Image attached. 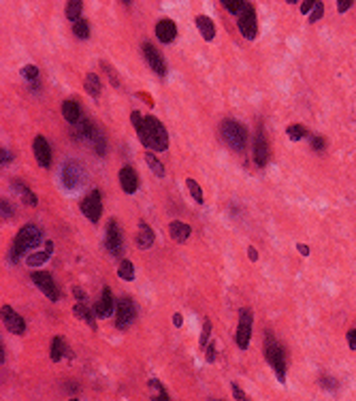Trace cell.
Wrapping results in <instances>:
<instances>
[{
  "instance_id": "cb8c5ba5",
  "label": "cell",
  "mask_w": 356,
  "mask_h": 401,
  "mask_svg": "<svg viewBox=\"0 0 356 401\" xmlns=\"http://www.w3.org/2000/svg\"><path fill=\"white\" fill-rule=\"evenodd\" d=\"M13 188L21 194V201L26 203V205H30V207H37V203H39V199H37V194H34L26 184H21L19 179H13Z\"/></svg>"
},
{
  "instance_id": "7bdbcfd3",
  "label": "cell",
  "mask_w": 356,
  "mask_h": 401,
  "mask_svg": "<svg viewBox=\"0 0 356 401\" xmlns=\"http://www.w3.org/2000/svg\"><path fill=\"white\" fill-rule=\"evenodd\" d=\"M352 5H354L352 0H339V3H337V11H339V13H346V11H348Z\"/></svg>"
},
{
  "instance_id": "f5cc1de1",
  "label": "cell",
  "mask_w": 356,
  "mask_h": 401,
  "mask_svg": "<svg viewBox=\"0 0 356 401\" xmlns=\"http://www.w3.org/2000/svg\"><path fill=\"white\" fill-rule=\"evenodd\" d=\"M182 322H184L182 314H175V316H173V324H175V326H182Z\"/></svg>"
},
{
  "instance_id": "836d02e7",
  "label": "cell",
  "mask_w": 356,
  "mask_h": 401,
  "mask_svg": "<svg viewBox=\"0 0 356 401\" xmlns=\"http://www.w3.org/2000/svg\"><path fill=\"white\" fill-rule=\"evenodd\" d=\"M186 186H188V190H190V194H192V199L200 205L203 203V190H200V186L196 184V179H192V177H188L186 179Z\"/></svg>"
},
{
  "instance_id": "e575fe53",
  "label": "cell",
  "mask_w": 356,
  "mask_h": 401,
  "mask_svg": "<svg viewBox=\"0 0 356 401\" xmlns=\"http://www.w3.org/2000/svg\"><path fill=\"white\" fill-rule=\"evenodd\" d=\"M73 32H75V36H79V39H88V36H90V23L86 19L75 21L73 23Z\"/></svg>"
},
{
  "instance_id": "9a60e30c",
  "label": "cell",
  "mask_w": 356,
  "mask_h": 401,
  "mask_svg": "<svg viewBox=\"0 0 356 401\" xmlns=\"http://www.w3.org/2000/svg\"><path fill=\"white\" fill-rule=\"evenodd\" d=\"M113 310H115L113 293H111V288H109V286H105V288H103V293H100L98 303L94 305V312H96L98 318H109V316L113 314Z\"/></svg>"
},
{
  "instance_id": "74e56055",
  "label": "cell",
  "mask_w": 356,
  "mask_h": 401,
  "mask_svg": "<svg viewBox=\"0 0 356 401\" xmlns=\"http://www.w3.org/2000/svg\"><path fill=\"white\" fill-rule=\"evenodd\" d=\"M310 143H312V148H314L316 152H322V150L326 148L324 137H318V135H312V137H310Z\"/></svg>"
},
{
  "instance_id": "ee69618b",
  "label": "cell",
  "mask_w": 356,
  "mask_h": 401,
  "mask_svg": "<svg viewBox=\"0 0 356 401\" xmlns=\"http://www.w3.org/2000/svg\"><path fill=\"white\" fill-rule=\"evenodd\" d=\"M209 333H211V322H205L203 324V335H200V344H207V337H209Z\"/></svg>"
},
{
  "instance_id": "d590c367",
  "label": "cell",
  "mask_w": 356,
  "mask_h": 401,
  "mask_svg": "<svg viewBox=\"0 0 356 401\" xmlns=\"http://www.w3.org/2000/svg\"><path fill=\"white\" fill-rule=\"evenodd\" d=\"M224 9H228V13H243L247 3H243V0H224Z\"/></svg>"
},
{
  "instance_id": "1f68e13d",
  "label": "cell",
  "mask_w": 356,
  "mask_h": 401,
  "mask_svg": "<svg viewBox=\"0 0 356 401\" xmlns=\"http://www.w3.org/2000/svg\"><path fill=\"white\" fill-rule=\"evenodd\" d=\"M81 9H84V3L81 0H73V3H68L66 5V17L70 19V21H79V17H81Z\"/></svg>"
},
{
  "instance_id": "d4e9b609",
  "label": "cell",
  "mask_w": 356,
  "mask_h": 401,
  "mask_svg": "<svg viewBox=\"0 0 356 401\" xmlns=\"http://www.w3.org/2000/svg\"><path fill=\"white\" fill-rule=\"evenodd\" d=\"M73 312H75L84 322H88L92 329H96V320H94V314H96V312H94V308H90V305H81V303H77V305L73 308Z\"/></svg>"
},
{
  "instance_id": "7c38bea8",
  "label": "cell",
  "mask_w": 356,
  "mask_h": 401,
  "mask_svg": "<svg viewBox=\"0 0 356 401\" xmlns=\"http://www.w3.org/2000/svg\"><path fill=\"white\" fill-rule=\"evenodd\" d=\"M0 316H3V322H5L9 333L21 335L23 331H26V322H23V318L11 305H3V310H0Z\"/></svg>"
},
{
  "instance_id": "c3c4849f",
  "label": "cell",
  "mask_w": 356,
  "mask_h": 401,
  "mask_svg": "<svg viewBox=\"0 0 356 401\" xmlns=\"http://www.w3.org/2000/svg\"><path fill=\"white\" fill-rule=\"evenodd\" d=\"M233 393H235V399H237V401H245V397H243V393H241V388L237 386V384H233Z\"/></svg>"
},
{
  "instance_id": "52a82bcc",
  "label": "cell",
  "mask_w": 356,
  "mask_h": 401,
  "mask_svg": "<svg viewBox=\"0 0 356 401\" xmlns=\"http://www.w3.org/2000/svg\"><path fill=\"white\" fill-rule=\"evenodd\" d=\"M252 337V312L247 308L239 310V324H237V346L241 350H247Z\"/></svg>"
},
{
  "instance_id": "7a4b0ae2",
  "label": "cell",
  "mask_w": 356,
  "mask_h": 401,
  "mask_svg": "<svg viewBox=\"0 0 356 401\" xmlns=\"http://www.w3.org/2000/svg\"><path fill=\"white\" fill-rule=\"evenodd\" d=\"M41 239H43V230H41L39 226H34V224H26V226H23L19 233H17V237H15V241H13V250H11V261H19L21 254L28 252V250H32V248H37V246L41 244Z\"/></svg>"
},
{
  "instance_id": "d6986e66",
  "label": "cell",
  "mask_w": 356,
  "mask_h": 401,
  "mask_svg": "<svg viewBox=\"0 0 356 401\" xmlns=\"http://www.w3.org/2000/svg\"><path fill=\"white\" fill-rule=\"evenodd\" d=\"M62 115H64V120L68 124L77 126L81 122V107H79V103L77 101H64L62 103Z\"/></svg>"
},
{
  "instance_id": "83f0119b",
  "label": "cell",
  "mask_w": 356,
  "mask_h": 401,
  "mask_svg": "<svg viewBox=\"0 0 356 401\" xmlns=\"http://www.w3.org/2000/svg\"><path fill=\"white\" fill-rule=\"evenodd\" d=\"M86 92L92 96V99H98V94H100V79H98V75H94V73H90V75H86Z\"/></svg>"
},
{
  "instance_id": "5bb4252c",
  "label": "cell",
  "mask_w": 356,
  "mask_h": 401,
  "mask_svg": "<svg viewBox=\"0 0 356 401\" xmlns=\"http://www.w3.org/2000/svg\"><path fill=\"white\" fill-rule=\"evenodd\" d=\"M143 54H145V60H147V64L151 66V70L154 73H158V77H164L167 75V64H164V60H162V56L154 50V45L151 43H143Z\"/></svg>"
},
{
  "instance_id": "7402d4cb",
  "label": "cell",
  "mask_w": 356,
  "mask_h": 401,
  "mask_svg": "<svg viewBox=\"0 0 356 401\" xmlns=\"http://www.w3.org/2000/svg\"><path fill=\"white\" fill-rule=\"evenodd\" d=\"M169 233H171V237L177 241V244H184V241H188L190 233H192V228H190L186 222L175 220V222L169 224Z\"/></svg>"
},
{
  "instance_id": "ac0fdd59",
  "label": "cell",
  "mask_w": 356,
  "mask_h": 401,
  "mask_svg": "<svg viewBox=\"0 0 356 401\" xmlns=\"http://www.w3.org/2000/svg\"><path fill=\"white\" fill-rule=\"evenodd\" d=\"M156 36H158L160 43H171V41H175V36H177V26H175V21H173V19H160V21L156 23Z\"/></svg>"
},
{
  "instance_id": "6da1fadb",
  "label": "cell",
  "mask_w": 356,
  "mask_h": 401,
  "mask_svg": "<svg viewBox=\"0 0 356 401\" xmlns=\"http://www.w3.org/2000/svg\"><path fill=\"white\" fill-rule=\"evenodd\" d=\"M137 137H139L141 143H143L145 148H149V150L164 152V150L169 148L167 128H164L160 120L154 117V115H147V117H145V126H143V130L137 132Z\"/></svg>"
},
{
  "instance_id": "5b68a950",
  "label": "cell",
  "mask_w": 356,
  "mask_h": 401,
  "mask_svg": "<svg viewBox=\"0 0 356 401\" xmlns=\"http://www.w3.org/2000/svg\"><path fill=\"white\" fill-rule=\"evenodd\" d=\"M137 318V305L135 301L130 297H120V301H117V308H115V326L120 331L128 329L130 324L135 322Z\"/></svg>"
},
{
  "instance_id": "ffe728a7",
  "label": "cell",
  "mask_w": 356,
  "mask_h": 401,
  "mask_svg": "<svg viewBox=\"0 0 356 401\" xmlns=\"http://www.w3.org/2000/svg\"><path fill=\"white\" fill-rule=\"evenodd\" d=\"M154 239H156V235H154V230L147 222H141L139 224V235H137V244L141 250H147L154 246Z\"/></svg>"
},
{
  "instance_id": "e0dca14e",
  "label": "cell",
  "mask_w": 356,
  "mask_h": 401,
  "mask_svg": "<svg viewBox=\"0 0 356 401\" xmlns=\"http://www.w3.org/2000/svg\"><path fill=\"white\" fill-rule=\"evenodd\" d=\"M120 186L128 194H135L139 190V175L133 167H124L120 171Z\"/></svg>"
},
{
  "instance_id": "8992f818",
  "label": "cell",
  "mask_w": 356,
  "mask_h": 401,
  "mask_svg": "<svg viewBox=\"0 0 356 401\" xmlns=\"http://www.w3.org/2000/svg\"><path fill=\"white\" fill-rule=\"evenodd\" d=\"M105 246H107V250H109L111 256H115V258L124 256V239H122V233H120V228H117L115 220H109V224H107Z\"/></svg>"
},
{
  "instance_id": "44dd1931",
  "label": "cell",
  "mask_w": 356,
  "mask_h": 401,
  "mask_svg": "<svg viewBox=\"0 0 356 401\" xmlns=\"http://www.w3.org/2000/svg\"><path fill=\"white\" fill-rule=\"evenodd\" d=\"M62 357L73 359V352H70V350L66 348V344H64V339H62V337H54V339H52V352H49V359H52L54 363H58Z\"/></svg>"
},
{
  "instance_id": "f907efd6",
  "label": "cell",
  "mask_w": 356,
  "mask_h": 401,
  "mask_svg": "<svg viewBox=\"0 0 356 401\" xmlns=\"http://www.w3.org/2000/svg\"><path fill=\"white\" fill-rule=\"evenodd\" d=\"M247 256H250V261H258V252H256V248H250V250H247Z\"/></svg>"
},
{
  "instance_id": "4316f807",
  "label": "cell",
  "mask_w": 356,
  "mask_h": 401,
  "mask_svg": "<svg viewBox=\"0 0 356 401\" xmlns=\"http://www.w3.org/2000/svg\"><path fill=\"white\" fill-rule=\"evenodd\" d=\"M52 252H54V244H52V241H47V244H45V252H37V254H32V256H28V265L30 267L43 265L47 258L52 256Z\"/></svg>"
},
{
  "instance_id": "ba28073f",
  "label": "cell",
  "mask_w": 356,
  "mask_h": 401,
  "mask_svg": "<svg viewBox=\"0 0 356 401\" xmlns=\"http://www.w3.org/2000/svg\"><path fill=\"white\" fill-rule=\"evenodd\" d=\"M84 167H81L77 160H68L64 167H62V184L68 188V190H77L81 184H84Z\"/></svg>"
},
{
  "instance_id": "4fadbf2b",
  "label": "cell",
  "mask_w": 356,
  "mask_h": 401,
  "mask_svg": "<svg viewBox=\"0 0 356 401\" xmlns=\"http://www.w3.org/2000/svg\"><path fill=\"white\" fill-rule=\"evenodd\" d=\"M32 152H34V158H37V162L43 167V169H49L52 164V148L47 139L43 135H37L32 141Z\"/></svg>"
},
{
  "instance_id": "484cf974",
  "label": "cell",
  "mask_w": 356,
  "mask_h": 401,
  "mask_svg": "<svg viewBox=\"0 0 356 401\" xmlns=\"http://www.w3.org/2000/svg\"><path fill=\"white\" fill-rule=\"evenodd\" d=\"M21 77L30 83L32 90H39V77H41V75H39V68H37V66H32V64L23 66V68H21Z\"/></svg>"
},
{
  "instance_id": "277c9868",
  "label": "cell",
  "mask_w": 356,
  "mask_h": 401,
  "mask_svg": "<svg viewBox=\"0 0 356 401\" xmlns=\"http://www.w3.org/2000/svg\"><path fill=\"white\" fill-rule=\"evenodd\" d=\"M222 137L226 139V143L233 150L243 152L245 150V141H247V130L243 124H239L237 120H224L222 122Z\"/></svg>"
},
{
  "instance_id": "b9f144b4",
  "label": "cell",
  "mask_w": 356,
  "mask_h": 401,
  "mask_svg": "<svg viewBox=\"0 0 356 401\" xmlns=\"http://www.w3.org/2000/svg\"><path fill=\"white\" fill-rule=\"evenodd\" d=\"M73 295L77 297V301L81 303V305H88V297H86V293L81 288H73Z\"/></svg>"
},
{
  "instance_id": "603a6c76",
  "label": "cell",
  "mask_w": 356,
  "mask_h": 401,
  "mask_svg": "<svg viewBox=\"0 0 356 401\" xmlns=\"http://www.w3.org/2000/svg\"><path fill=\"white\" fill-rule=\"evenodd\" d=\"M196 28H198L200 36H203L205 41H211L213 36H216V26H213V21L207 15H198L196 17Z\"/></svg>"
},
{
  "instance_id": "f546056e",
  "label": "cell",
  "mask_w": 356,
  "mask_h": 401,
  "mask_svg": "<svg viewBox=\"0 0 356 401\" xmlns=\"http://www.w3.org/2000/svg\"><path fill=\"white\" fill-rule=\"evenodd\" d=\"M117 275H120L122 279H126V282H133L135 279V265L124 258L120 263V267H117Z\"/></svg>"
},
{
  "instance_id": "30bf717a",
  "label": "cell",
  "mask_w": 356,
  "mask_h": 401,
  "mask_svg": "<svg viewBox=\"0 0 356 401\" xmlns=\"http://www.w3.org/2000/svg\"><path fill=\"white\" fill-rule=\"evenodd\" d=\"M239 32L245 36V39H256V34H258V19H256V11H254V7L252 5H247L245 7V11L239 15Z\"/></svg>"
},
{
  "instance_id": "816d5d0a",
  "label": "cell",
  "mask_w": 356,
  "mask_h": 401,
  "mask_svg": "<svg viewBox=\"0 0 356 401\" xmlns=\"http://www.w3.org/2000/svg\"><path fill=\"white\" fill-rule=\"evenodd\" d=\"M213 359H216V352H213V346H211V344H209V348H207V361H209V363H211V361H213Z\"/></svg>"
},
{
  "instance_id": "2e32d148",
  "label": "cell",
  "mask_w": 356,
  "mask_h": 401,
  "mask_svg": "<svg viewBox=\"0 0 356 401\" xmlns=\"http://www.w3.org/2000/svg\"><path fill=\"white\" fill-rule=\"evenodd\" d=\"M254 160L258 167H267V162H269V143L265 139L263 130H258L256 139H254Z\"/></svg>"
},
{
  "instance_id": "f1b7e54d",
  "label": "cell",
  "mask_w": 356,
  "mask_h": 401,
  "mask_svg": "<svg viewBox=\"0 0 356 401\" xmlns=\"http://www.w3.org/2000/svg\"><path fill=\"white\" fill-rule=\"evenodd\" d=\"M286 135H288L290 141H301V139H305V137H312L310 130H307L303 124H290V126L286 128Z\"/></svg>"
},
{
  "instance_id": "f35d334b",
  "label": "cell",
  "mask_w": 356,
  "mask_h": 401,
  "mask_svg": "<svg viewBox=\"0 0 356 401\" xmlns=\"http://www.w3.org/2000/svg\"><path fill=\"white\" fill-rule=\"evenodd\" d=\"M324 15V5L322 3H316V7H314V11L310 13V21H318L320 17Z\"/></svg>"
},
{
  "instance_id": "3957f363",
  "label": "cell",
  "mask_w": 356,
  "mask_h": 401,
  "mask_svg": "<svg viewBox=\"0 0 356 401\" xmlns=\"http://www.w3.org/2000/svg\"><path fill=\"white\" fill-rule=\"evenodd\" d=\"M265 357L271 363V367H273V371H275L277 380L286 382V355H284V348L271 335L267 337V342H265Z\"/></svg>"
},
{
  "instance_id": "d6a6232c",
  "label": "cell",
  "mask_w": 356,
  "mask_h": 401,
  "mask_svg": "<svg viewBox=\"0 0 356 401\" xmlns=\"http://www.w3.org/2000/svg\"><path fill=\"white\" fill-rule=\"evenodd\" d=\"M92 143H94V150H96V154L98 156H105L107 154V141H105V137H103V132L96 128L94 130V137H92Z\"/></svg>"
},
{
  "instance_id": "bcb514c9",
  "label": "cell",
  "mask_w": 356,
  "mask_h": 401,
  "mask_svg": "<svg viewBox=\"0 0 356 401\" xmlns=\"http://www.w3.org/2000/svg\"><path fill=\"white\" fill-rule=\"evenodd\" d=\"M348 344H350L352 350H356V329L348 331Z\"/></svg>"
},
{
  "instance_id": "8d00e7d4",
  "label": "cell",
  "mask_w": 356,
  "mask_h": 401,
  "mask_svg": "<svg viewBox=\"0 0 356 401\" xmlns=\"http://www.w3.org/2000/svg\"><path fill=\"white\" fill-rule=\"evenodd\" d=\"M149 386H151V391L156 393V395H154V401H169L167 391H164L162 384H160L158 380H149Z\"/></svg>"
},
{
  "instance_id": "f6af8a7d",
  "label": "cell",
  "mask_w": 356,
  "mask_h": 401,
  "mask_svg": "<svg viewBox=\"0 0 356 401\" xmlns=\"http://www.w3.org/2000/svg\"><path fill=\"white\" fill-rule=\"evenodd\" d=\"M314 7H316L314 0H305V3H301V13H310Z\"/></svg>"
},
{
  "instance_id": "681fc988",
  "label": "cell",
  "mask_w": 356,
  "mask_h": 401,
  "mask_svg": "<svg viewBox=\"0 0 356 401\" xmlns=\"http://www.w3.org/2000/svg\"><path fill=\"white\" fill-rule=\"evenodd\" d=\"M296 248H299V254H301V256H307V254H310V248H307L305 244H299Z\"/></svg>"
},
{
  "instance_id": "7dc6e473",
  "label": "cell",
  "mask_w": 356,
  "mask_h": 401,
  "mask_svg": "<svg viewBox=\"0 0 356 401\" xmlns=\"http://www.w3.org/2000/svg\"><path fill=\"white\" fill-rule=\"evenodd\" d=\"M322 386L324 388H337V382L333 378H326V375H324V378H322Z\"/></svg>"
},
{
  "instance_id": "ab89813d",
  "label": "cell",
  "mask_w": 356,
  "mask_h": 401,
  "mask_svg": "<svg viewBox=\"0 0 356 401\" xmlns=\"http://www.w3.org/2000/svg\"><path fill=\"white\" fill-rule=\"evenodd\" d=\"M0 211H3V218H7V220L13 216V209H11L9 201H5V199H3V203H0Z\"/></svg>"
},
{
  "instance_id": "60d3db41",
  "label": "cell",
  "mask_w": 356,
  "mask_h": 401,
  "mask_svg": "<svg viewBox=\"0 0 356 401\" xmlns=\"http://www.w3.org/2000/svg\"><path fill=\"white\" fill-rule=\"evenodd\" d=\"M11 160H13V154H11L7 148L0 150V162H3V167H5V164H9Z\"/></svg>"
},
{
  "instance_id": "9c48e42d",
  "label": "cell",
  "mask_w": 356,
  "mask_h": 401,
  "mask_svg": "<svg viewBox=\"0 0 356 401\" xmlns=\"http://www.w3.org/2000/svg\"><path fill=\"white\" fill-rule=\"evenodd\" d=\"M81 214H84L90 222H98L100 214H103V201H100V192L92 190L88 197L81 201Z\"/></svg>"
},
{
  "instance_id": "4dcf8cb0",
  "label": "cell",
  "mask_w": 356,
  "mask_h": 401,
  "mask_svg": "<svg viewBox=\"0 0 356 401\" xmlns=\"http://www.w3.org/2000/svg\"><path fill=\"white\" fill-rule=\"evenodd\" d=\"M145 162H147V167L151 169L154 175L164 177V167H162V162L158 160V156H154L151 152H147V154H145Z\"/></svg>"
},
{
  "instance_id": "8fae6325",
  "label": "cell",
  "mask_w": 356,
  "mask_h": 401,
  "mask_svg": "<svg viewBox=\"0 0 356 401\" xmlns=\"http://www.w3.org/2000/svg\"><path fill=\"white\" fill-rule=\"evenodd\" d=\"M32 282L39 286V290H43L45 297L49 301H58L60 299V290H58L54 277L47 271H32Z\"/></svg>"
},
{
  "instance_id": "db71d44e",
  "label": "cell",
  "mask_w": 356,
  "mask_h": 401,
  "mask_svg": "<svg viewBox=\"0 0 356 401\" xmlns=\"http://www.w3.org/2000/svg\"><path fill=\"white\" fill-rule=\"evenodd\" d=\"M70 401H75V399H70Z\"/></svg>"
}]
</instances>
